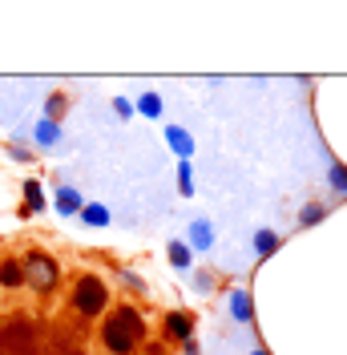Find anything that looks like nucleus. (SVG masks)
Listing matches in <instances>:
<instances>
[{"instance_id": "obj_1", "label": "nucleus", "mask_w": 347, "mask_h": 355, "mask_svg": "<svg viewBox=\"0 0 347 355\" xmlns=\"http://www.w3.org/2000/svg\"><path fill=\"white\" fill-rule=\"evenodd\" d=\"M142 339H146V319L133 307H117L101 327V343L109 347V355H133Z\"/></svg>"}, {"instance_id": "obj_2", "label": "nucleus", "mask_w": 347, "mask_h": 355, "mask_svg": "<svg viewBox=\"0 0 347 355\" xmlns=\"http://www.w3.org/2000/svg\"><path fill=\"white\" fill-rule=\"evenodd\" d=\"M73 307H77V315H85V319H97V315L109 307V287L97 275L77 279V287H73Z\"/></svg>"}, {"instance_id": "obj_3", "label": "nucleus", "mask_w": 347, "mask_h": 355, "mask_svg": "<svg viewBox=\"0 0 347 355\" xmlns=\"http://www.w3.org/2000/svg\"><path fill=\"white\" fill-rule=\"evenodd\" d=\"M21 270H24V283L37 287L41 295H49V291L57 287V279H61V270H57V263H53V254H44V250H28V254L21 259Z\"/></svg>"}, {"instance_id": "obj_4", "label": "nucleus", "mask_w": 347, "mask_h": 355, "mask_svg": "<svg viewBox=\"0 0 347 355\" xmlns=\"http://www.w3.org/2000/svg\"><path fill=\"white\" fill-rule=\"evenodd\" d=\"M0 343L8 355H41V343H37V327L24 319V315H12L0 331Z\"/></svg>"}, {"instance_id": "obj_5", "label": "nucleus", "mask_w": 347, "mask_h": 355, "mask_svg": "<svg viewBox=\"0 0 347 355\" xmlns=\"http://www.w3.org/2000/svg\"><path fill=\"white\" fill-rule=\"evenodd\" d=\"M166 331L178 335V339L186 343V339H190V331H194V323H190V315H186V311H170V315H166Z\"/></svg>"}, {"instance_id": "obj_6", "label": "nucleus", "mask_w": 347, "mask_h": 355, "mask_svg": "<svg viewBox=\"0 0 347 355\" xmlns=\"http://www.w3.org/2000/svg\"><path fill=\"white\" fill-rule=\"evenodd\" d=\"M0 287H4V291L24 287V270H21V263H12V259H4V263H0Z\"/></svg>"}, {"instance_id": "obj_7", "label": "nucleus", "mask_w": 347, "mask_h": 355, "mask_svg": "<svg viewBox=\"0 0 347 355\" xmlns=\"http://www.w3.org/2000/svg\"><path fill=\"white\" fill-rule=\"evenodd\" d=\"M230 307H235V319L239 323H251V295L246 291H235L230 295Z\"/></svg>"}, {"instance_id": "obj_8", "label": "nucleus", "mask_w": 347, "mask_h": 355, "mask_svg": "<svg viewBox=\"0 0 347 355\" xmlns=\"http://www.w3.org/2000/svg\"><path fill=\"white\" fill-rule=\"evenodd\" d=\"M327 214V206L323 202H311V206H303V214H299V226H315V222Z\"/></svg>"}, {"instance_id": "obj_9", "label": "nucleus", "mask_w": 347, "mask_h": 355, "mask_svg": "<svg viewBox=\"0 0 347 355\" xmlns=\"http://www.w3.org/2000/svg\"><path fill=\"white\" fill-rule=\"evenodd\" d=\"M327 174H331V186H335V194H347V170L339 162H331L327 166Z\"/></svg>"}, {"instance_id": "obj_10", "label": "nucleus", "mask_w": 347, "mask_h": 355, "mask_svg": "<svg viewBox=\"0 0 347 355\" xmlns=\"http://www.w3.org/2000/svg\"><path fill=\"white\" fill-rule=\"evenodd\" d=\"M190 243H194L198 250L210 246V230H206V222H194V226H190Z\"/></svg>"}, {"instance_id": "obj_11", "label": "nucleus", "mask_w": 347, "mask_h": 355, "mask_svg": "<svg viewBox=\"0 0 347 355\" xmlns=\"http://www.w3.org/2000/svg\"><path fill=\"white\" fill-rule=\"evenodd\" d=\"M170 259H174V266H190V246H186V243H174L170 246Z\"/></svg>"}, {"instance_id": "obj_12", "label": "nucleus", "mask_w": 347, "mask_h": 355, "mask_svg": "<svg viewBox=\"0 0 347 355\" xmlns=\"http://www.w3.org/2000/svg\"><path fill=\"white\" fill-rule=\"evenodd\" d=\"M255 246H259V254H271V250L279 246V234H271V230H262L259 239H255Z\"/></svg>"}, {"instance_id": "obj_13", "label": "nucleus", "mask_w": 347, "mask_h": 355, "mask_svg": "<svg viewBox=\"0 0 347 355\" xmlns=\"http://www.w3.org/2000/svg\"><path fill=\"white\" fill-rule=\"evenodd\" d=\"M166 133H170V141L178 146V154H182V162H186V157H190V137H186V133H178V130H166Z\"/></svg>"}, {"instance_id": "obj_14", "label": "nucleus", "mask_w": 347, "mask_h": 355, "mask_svg": "<svg viewBox=\"0 0 347 355\" xmlns=\"http://www.w3.org/2000/svg\"><path fill=\"white\" fill-rule=\"evenodd\" d=\"M105 218H109V214L101 210V206H85V222H89V226H101Z\"/></svg>"}, {"instance_id": "obj_15", "label": "nucleus", "mask_w": 347, "mask_h": 355, "mask_svg": "<svg viewBox=\"0 0 347 355\" xmlns=\"http://www.w3.org/2000/svg\"><path fill=\"white\" fill-rule=\"evenodd\" d=\"M61 210H81V198H77L73 190H65V194H61Z\"/></svg>"}, {"instance_id": "obj_16", "label": "nucleus", "mask_w": 347, "mask_h": 355, "mask_svg": "<svg viewBox=\"0 0 347 355\" xmlns=\"http://www.w3.org/2000/svg\"><path fill=\"white\" fill-rule=\"evenodd\" d=\"M142 110L150 113V117H158V113H162V105H158V97H142Z\"/></svg>"}, {"instance_id": "obj_17", "label": "nucleus", "mask_w": 347, "mask_h": 355, "mask_svg": "<svg viewBox=\"0 0 347 355\" xmlns=\"http://www.w3.org/2000/svg\"><path fill=\"white\" fill-rule=\"evenodd\" d=\"M178 178H182V194H190V166H186V162H182V174Z\"/></svg>"}, {"instance_id": "obj_18", "label": "nucleus", "mask_w": 347, "mask_h": 355, "mask_svg": "<svg viewBox=\"0 0 347 355\" xmlns=\"http://www.w3.org/2000/svg\"><path fill=\"white\" fill-rule=\"evenodd\" d=\"M146 355H166V347H158V343H150V347H146Z\"/></svg>"}, {"instance_id": "obj_19", "label": "nucleus", "mask_w": 347, "mask_h": 355, "mask_svg": "<svg viewBox=\"0 0 347 355\" xmlns=\"http://www.w3.org/2000/svg\"><path fill=\"white\" fill-rule=\"evenodd\" d=\"M255 355H271V352H266V347H255Z\"/></svg>"}]
</instances>
